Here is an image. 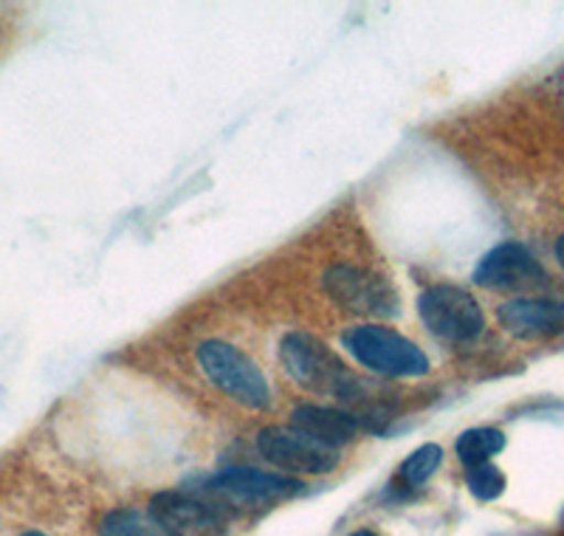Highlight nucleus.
<instances>
[{"instance_id": "20e7f679", "label": "nucleus", "mask_w": 564, "mask_h": 536, "mask_svg": "<svg viewBox=\"0 0 564 536\" xmlns=\"http://www.w3.org/2000/svg\"><path fill=\"white\" fill-rule=\"evenodd\" d=\"M417 313L426 331L435 333L443 342L463 345L486 331V313L480 302L468 294L466 288L452 282H437L417 297Z\"/></svg>"}, {"instance_id": "9b49d317", "label": "nucleus", "mask_w": 564, "mask_h": 536, "mask_svg": "<svg viewBox=\"0 0 564 536\" xmlns=\"http://www.w3.org/2000/svg\"><path fill=\"white\" fill-rule=\"evenodd\" d=\"M291 424L305 435H311V438H316V441L336 449L350 443L361 429V421L352 412L339 407H322V404H300L291 412Z\"/></svg>"}, {"instance_id": "dca6fc26", "label": "nucleus", "mask_w": 564, "mask_h": 536, "mask_svg": "<svg viewBox=\"0 0 564 536\" xmlns=\"http://www.w3.org/2000/svg\"><path fill=\"white\" fill-rule=\"evenodd\" d=\"M553 251H556V262H558V266H562V271H564V235L558 237L556 249H553Z\"/></svg>"}, {"instance_id": "f8f14e48", "label": "nucleus", "mask_w": 564, "mask_h": 536, "mask_svg": "<svg viewBox=\"0 0 564 536\" xmlns=\"http://www.w3.org/2000/svg\"><path fill=\"white\" fill-rule=\"evenodd\" d=\"M99 536H175L150 511L116 508L108 511L99 523Z\"/></svg>"}, {"instance_id": "6e6552de", "label": "nucleus", "mask_w": 564, "mask_h": 536, "mask_svg": "<svg viewBox=\"0 0 564 536\" xmlns=\"http://www.w3.org/2000/svg\"><path fill=\"white\" fill-rule=\"evenodd\" d=\"M471 280L488 291H531L545 286L547 271L528 246L508 240L480 257Z\"/></svg>"}, {"instance_id": "f257e3e1", "label": "nucleus", "mask_w": 564, "mask_h": 536, "mask_svg": "<svg viewBox=\"0 0 564 536\" xmlns=\"http://www.w3.org/2000/svg\"><path fill=\"white\" fill-rule=\"evenodd\" d=\"M280 358L289 376L316 396H334L350 404L365 401V382L322 339L302 331L285 333Z\"/></svg>"}, {"instance_id": "1a4fd4ad", "label": "nucleus", "mask_w": 564, "mask_h": 536, "mask_svg": "<svg viewBox=\"0 0 564 536\" xmlns=\"http://www.w3.org/2000/svg\"><path fill=\"white\" fill-rule=\"evenodd\" d=\"M150 514L175 536H224L226 517L218 503L193 492H161L150 500Z\"/></svg>"}, {"instance_id": "423d86ee", "label": "nucleus", "mask_w": 564, "mask_h": 536, "mask_svg": "<svg viewBox=\"0 0 564 536\" xmlns=\"http://www.w3.org/2000/svg\"><path fill=\"white\" fill-rule=\"evenodd\" d=\"M305 485L294 478L276 472H260L251 467L224 469L204 483V497L218 505H238V508H260V505L282 503L302 494Z\"/></svg>"}, {"instance_id": "4468645a", "label": "nucleus", "mask_w": 564, "mask_h": 536, "mask_svg": "<svg viewBox=\"0 0 564 536\" xmlns=\"http://www.w3.org/2000/svg\"><path fill=\"white\" fill-rule=\"evenodd\" d=\"M441 460H443V449L437 447V443H423V447H417L415 452L401 463L398 478L404 480L406 489H417V485H423L432 474L437 472Z\"/></svg>"}, {"instance_id": "9d476101", "label": "nucleus", "mask_w": 564, "mask_h": 536, "mask_svg": "<svg viewBox=\"0 0 564 536\" xmlns=\"http://www.w3.org/2000/svg\"><path fill=\"white\" fill-rule=\"evenodd\" d=\"M497 320L517 339H547L564 333V302L545 297H517L497 308Z\"/></svg>"}, {"instance_id": "f03ea898", "label": "nucleus", "mask_w": 564, "mask_h": 536, "mask_svg": "<svg viewBox=\"0 0 564 536\" xmlns=\"http://www.w3.org/2000/svg\"><path fill=\"white\" fill-rule=\"evenodd\" d=\"M341 345L361 367L390 378H421L430 373V356L398 331L384 325H359L341 336Z\"/></svg>"}, {"instance_id": "2eb2a0df", "label": "nucleus", "mask_w": 564, "mask_h": 536, "mask_svg": "<svg viewBox=\"0 0 564 536\" xmlns=\"http://www.w3.org/2000/svg\"><path fill=\"white\" fill-rule=\"evenodd\" d=\"M506 483H508L506 474L494 467V463H477V467L466 469L468 492L475 494L477 500H482V503H491V500L502 497V492H506Z\"/></svg>"}, {"instance_id": "a211bd4d", "label": "nucleus", "mask_w": 564, "mask_h": 536, "mask_svg": "<svg viewBox=\"0 0 564 536\" xmlns=\"http://www.w3.org/2000/svg\"><path fill=\"white\" fill-rule=\"evenodd\" d=\"M23 536H48V534H43V530H26Z\"/></svg>"}, {"instance_id": "6ab92c4d", "label": "nucleus", "mask_w": 564, "mask_h": 536, "mask_svg": "<svg viewBox=\"0 0 564 536\" xmlns=\"http://www.w3.org/2000/svg\"><path fill=\"white\" fill-rule=\"evenodd\" d=\"M562 523H564V514H562Z\"/></svg>"}, {"instance_id": "f3484780", "label": "nucleus", "mask_w": 564, "mask_h": 536, "mask_svg": "<svg viewBox=\"0 0 564 536\" xmlns=\"http://www.w3.org/2000/svg\"><path fill=\"white\" fill-rule=\"evenodd\" d=\"M350 536H379V534H376V530H370V528H361V530H352Z\"/></svg>"}, {"instance_id": "7ed1b4c3", "label": "nucleus", "mask_w": 564, "mask_h": 536, "mask_svg": "<svg viewBox=\"0 0 564 536\" xmlns=\"http://www.w3.org/2000/svg\"><path fill=\"white\" fill-rule=\"evenodd\" d=\"M198 367L231 401L249 409H265L271 401L269 378L251 356L224 339H209L198 347Z\"/></svg>"}, {"instance_id": "39448f33", "label": "nucleus", "mask_w": 564, "mask_h": 536, "mask_svg": "<svg viewBox=\"0 0 564 536\" xmlns=\"http://www.w3.org/2000/svg\"><path fill=\"white\" fill-rule=\"evenodd\" d=\"M322 288L336 305L347 308L361 317H398L401 313V300L398 291L387 277L370 268L352 266V262H334L322 277Z\"/></svg>"}, {"instance_id": "ddd939ff", "label": "nucleus", "mask_w": 564, "mask_h": 536, "mask_svg": "<svg viewBox=\"0 0 564 536\" xmlns=\"http://www.w3.org/2000/svg\"><path fill=\"white\" fill-rule=\"evenodd\" d=\"M502 449H506V435L494 427L466 429L455 441V452L466 469L477 467V463H491L494 454H500Z\"/></svg>"}, {"instance_id": "0eeeda50", "label": "nucleus", "mask_w": 564, "mask_h": 536, "mask_svg": "<svg viewBox=\"0 0 564 536\" xmlns=\"http://www.w3.org/2000/svg\"><path fill=\"white\" fill-rule=\"evenodd\" d=\"M257 452L271 467L300 474H327L339 467L341 452L296 427H265L257 435Z\"/></svg>"}]
</instances>
